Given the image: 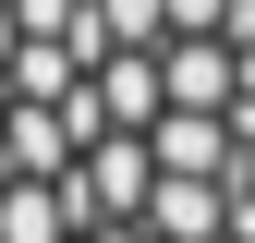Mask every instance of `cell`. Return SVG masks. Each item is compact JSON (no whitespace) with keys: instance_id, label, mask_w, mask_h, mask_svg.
<instances>
[{"instance_id":"obj_1","label":"cell","mask_w":255,"mask_h":243,"mask_svg":"<svg viewBox=\"0 0 255 243\" xmlns=\"http://www.w3.org/2000/svg\"><path fill=\"white\" fill-rule=\"evenodd\" d=\"M0 243H255V0H0Z\"/></svg>"}]
</instances>
